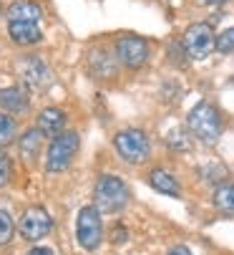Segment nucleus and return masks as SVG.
Listing matches in <instances>:
<instances>
[{"mask_svg": "<svg viewBox=\"0 0 234 255\" xmlns=\"http://www.w3.org/2000/svg\"><path fill=\"white\" fill-rule=\"evenodd\" d=\"M131 200V190L126 179L116 174H101L93 185V207L101 215H116L121 212Z\"/></svg>", "mask_w": 234, "mask_h": 255, "instance_id": "obj_1", "label": "nucleus"}, {"mask_svg": "<svg viewBox=\"0 0 234 255\" xmlns=\"http://www.w3.org/2000/svg\"><path fill=\"white\" fill-rule=\"evenodd\" d=\"M186 129L197 136L202 144H217L222 131H224V122L219 109L212 101H199L197 106L186 114Z\"/></svg>", "mask_w": 234, "mask_h": 255, "instance_id": "obj_2", "label": "nucleus"}, {"mask_svg": "<svg viewBox=\"0 0 234 255\" xmlns=\"http://www.w3.org/2000/svg\"><path fill=\"white\" fill-rule=\"evenodd\" d=\"M113 149L129 164H144L151 157V139L144 129L129 127L113 134Z\"/></svg>", "mask_w": 234, "mask_h": 255, "instance_id": "obj_3", "label": "nucleus"}, {"mask_svg": "<svg viewBox=\"0 0 234 255\" xmlns=\"http://www.w3.org/2000/svg\"><path fill=\"white\" fill-rule=\"evenodd\" d=\"M78 149H81V136H78V131H63V134L53 136L48 144V152H46V169L53 174L68 169L71 162L76 159Z\"/></svg>", "mask_w": 234, "mask_h": 255, "instance_id": "obj_4", "label": "nucleus"}, {"mask_svg": "<svg viewBox=\"0 0 234 255\" xmlns=\"http://www.w3.org/2000/svg\"><path fill=\"white\" fill-rule=\"evenodd\" d=\"M181 48L191 61H204L217 51V35L209 23H191L181 35Z\"/></svg>", "mask_w": 234, "mask_h": 255, "instance_id": "obj_5", "label": "nucleus"}, {"mask_svg": "<svg viewBox=\"0 0 234 255\" xmlns=\"http://www.w3.org/2000/svg\"><path fill=\"white\" fill-rule=\"evenodd\" d=\"M113 51H116V58L119 63L129 71H136L141 66H146L149 56H151V48H149V41L144 35H136V33H124L116 38L113 43Z\"/></svg>", "mask_w": 234, "mask_h": 255, "instance_id": "obj_6", "label": "nucleus"}, {"mask_svg": "<svg viewBox=\"0 0 234 255\" xmlns=\"http://www.w3.org/2000/svg\"><path fill=\"white\" fill-rule=\"evenodd\" d=\"M76 240L83 250H96L103 240V220H101V212L88 205L81 207L76 215Z\"/></svg>", "mask_w": 234, "mask_h": 255, "instance_id": "obj_7", "label": "nucleus"}, {"mask_svg": "<svg viewBox=\"0 0 234 255\" xmlns=\"http://www.w3.org/2000/svg\"><path fill=\"white\" fill-rule=\"evenodd\" d=\"M18 76L23 81V86L28 91L41 94L51 86L53 76H51V68L46 66V61L41 56H25L18 61Z\"/></svg>", "mask_w": 234, "mask_h": 255, "instance_id": "obj_8", "label": "nucleus"}, {"mask_svg": "<svg viewBox=\"0 0 234 255\" xmlns=\"http://www.w3.org/2000/svg\"><path fill=\"white\" fill-rule=\"evenodd\" d=\"M18 230H20V235H23L25 240L38 243V240H43V238L53 230V217L48 215L46 207H41V205H30V207L20 215Z\"/></svg>", "mask_w": 234, "mask_h": 255, "instance_id": "obj_9", "label": "nucleus"}, {"mask_svg": "<svg viewBox=\"0 0 234 255\" xmlns=\"http://www.w3.org/2000/svg\"><path fill=\"white\" fill-rule=\"evenodd\" d=\"M86 63H88V71H91V76L98 79V81H113L116 74H119V58H116V51L96 43L88 48L86 53Z\"/></svg>", "mask_w": 234, "mask_h": 255, "instance_id": "obj_10", "label": "nucleus"}, {"mask_svg": "<svg viewBox=\"0 0 234 255\" xmlns=\"http://www.w3.org/2000/svg\"><path fill=\"white\" fill-rule=\"evenodd\" d=\"M8 23H38L43 20V8L35 3V0H15L10 3V8L5 10Z\"/></svg>", "mask_w": 234, "mask_h": 255, "instance_id": "obj_11", "label": "nucleus"}, {"mask_svg": "<svg viewBox=\"0 0 234 255\" xmlns=\"http://www.w3.org/2000/svg\"><path fill=\"white\" fill-rule=\"evenodd\" d=\"M30 109V99L25 94V89L20 86H5V89H0V112H5V114H25Z\"/></svg>", "mask_w": 234, "mask_h": 255, "instance_id": "obj_12", "label": "nucleus"}, {"mask_svg": "<svg viewBox=\"0 0 234 255\" xmlns=\"http://www.w3.org/2000/svg\"><path fill=\"white\" fill-rule=\"evenodd\" d=\"M8 35L15 46H35L43 41V30L38 23H8Z\"/></svg>", "mask_w": 234, "mask_h": 255, "instance_id": "obj_13", "label": "nucleus"}, {"mask_svg": "<svg viewBox=\"0 0 234 255\" xmlns=\"http://www.w3.org/2000/svg\"><path fill=\"white\" fill-rule=\"evenodd\" d=\"M35 129H41L46 136H58L66 129V114L61 112V109H56V106H48V109H43V112L38 114Z\"/></svg>", "mask_w": 234, "mask_h": 255, "instance_id": "obj_14", "label": "nucleus"}, {"mask_svg": "<svg viewBox=\"0 0 234 255\" xmlns=\"http://www.w3.org/2000/svg\"><path fill=\"white\" fill-rule=\"evenodd\" d=\"M149 185H151L156 192H161V195L181 197V185H179V179H176L169 169H161V167L151 169V172H149Z\"/></svg>", "mask_w": 234, "mask_h": 255, "instance_id": "obj_15", "label": "nucleus"}, {"mask_svg": "<svg viewBox=\"0 0 234 255\" xmlns=\"http://www.w3.org/2000/svg\"><path fill=\"white\" fill-rule=\"evenodd\" d=\"M43 131L41 129H28L23 131L20 141H18V149H20V157L28 159V162H35L41 157V147H43Z\"/></svg>", "mask_w": 234, "mask_h": 255, "instance_id": "obj_16", "label": "nucleus"}, {"mask_svg": "<svg viewBox=\"0 0 234 255\" xmlns=\"http://www.w3.org/2000/svg\"><path fill=\"white\" fill-rule=\"evenodd\" d=\"M212 205L222 215H234V182H222L214 187Z\"/></svg>", "mask_w": 234, "mask_h": 255, "instance_id": "obj_17", "label": "nucleus"}, {"mask_svg": "<svg viewBox=\"0 0 234 255\" xmlns=\"http://www.w3.org/2000/svg\"><path fill=\"white\" fill-rule=\"evenodd\" d=\"M15 131H18L15 119L5 112H0V149H5L8 144L15 141Z\"/></svg>", "mask_w": 234, "mask_h": 255, "instance_id": "obj_18", "label": "nucleus"}, {"mask_svg": "<svg viewBox=\"0 0 234 255\" xmlns=\"http://www.w3.org/2000/svg\"><path fill=\"white\" fill-rule=\"evenodd\" d=\"M166 147H171L176 152H186L189 149V134H186V129H181V127L171 129L166 134Z\"/></svg>", "mask_w": 234, "mask_h": 255, "instance_id": "obj_19", "label": "nucleus"}, {"mask_svg": "<svg viewBox=\"0 0 234 255\" xmlns=\"http://www.w3.org/2000/svg\"><path fill=\"white\" fill-rule=\"evenodd\" d=\"M13 233H15V223H13V217L5 212V210H0V248L8 245L13 240Z\"/></svg>", "mask_w": 234, "mask_h": 255, "instance_id": "obj_20", "label": "nucleus"}, {"mask_svg": "<svg viewBox=\"0 0 234 255\" xmlns=\"http://www.w3.org/2000/svg\"><path fill=\"white\" fill-rule=\"evenodd\" d=\"M217 51L219 53H234V25L217 35Z\"/></svg>", "mask_w": 234, "mask_h": 255, "instance_id": "obj_21", "label": "nucleus"}, {"mask_svg": "<svg viewBox=\"0 0 234 255\" xmlns=\"http://www.w3.org/2000/svg\"><path fill=\"white\" fill-rule=\"evenodd\" d=\"M10 174H13V167H10V159L3 154V149H0V187H5L10 182Z\"/></svg>", "mask_w": 234, "mask_h": 255, "instance_id": "obj_22", "label": "nucleus"}, {"mask_svg": "<svg viewBox=\"0 0 234 255\" xmlns=\"http://www.w3.org/2000/svg\"><path fill=\"white\" fill-rule=\"evenodd\" d=\"M166 255H194V253H191L186 245H174V248H171Z\"/></svg>", "mask_w": 234, "mask_h": 255, "instance_id": "obj_23", "label": "nucleus"}, {"mask_svg": "<svg viewBox=\"0 0 234 255\" xmlns=\"http://www.w3.org/2000/svg\"><path fill=\"white\" fill-rule=\"evenodd\" d=\"M28 255H53V250H51V248H43V245H38V248H33Z\"/></svg>", "mask_w": 234, "mask_h": 255, "instance_id": "obj_24", "label": "nucleus"}, {"mask_svg": "<svg viewBox=\"0 0 234 255\" xmlns=\"http://www.w3.org/2000/svg\"><path fill=\"white\" fill-rule=\"evenodd\" d=\"M204 5H224V3H229V0H202Z\"/></svg>", "mask_w": 234, "mask_h": 255, "instance_id": "obj_25", "label": "nucleus"}, {"mask_svg": "<svg viewBox=\"0 0 234 255\" xmlns=\"http://www.w3.org/2000/svg\"><path fill=\"white\" fill-rule=\"evenodd\" d=\"M0 13H3V8H0Z\"/></svg>", "mask_w": 234, "mask_h": 255, "instance_id": "obj_26", "label": "nucleus"}]
</instances>
